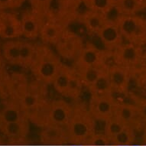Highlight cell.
Segmentation results:
<instances>
[{
    "label": "cell",
    "instance_id": "6da1fadb",
    "mask_svg": "<svg viewBox=\"0 0 146 146\" xmlns=\"http://www.w3.org/2000/svg\"><path fill=\"white\" fill-rule=\"evenodd\" d=\"M63 63L56 51L44 44H36V53L31 63L32 74L38 81L46 85L52 84Z\"/></svg>",
    "mask_w": 146,
    "mask_h": 146
},
{
    "label": "cell",
    "instance_id": "7a4b0ae2",
    "mask_svg": "<svg viewBox=\"0 0 146 146\" xmlns=\"http://www.w3.org/2000/svg\"><path fill=\"white\" fill-rule=\"evenodd\" d=\"M96 121L88 107L82 104L74 106V113L67 125L70 141L84 143L95 135Z\"/></svg>",
    "mask_w": 146,
    "mask_h": 146
},
{
    "label": "cell",
    "instance_id": "3957f363",
    "mask_svg": "<svg viewBox=\"0 0 146 146\" xmlns=\"http://www.w3.org/2000/svg\"><path fill=\"white\" fill-rule=\"evenodd\" d=\"M118 27L125 42L145 48L146 41V18L141 15H122Z\"/></svg>",
    "mask_w": 146,
    "mask_h": 146
},
{
    "label": "cell",
    "instance_id": "277c9868",
    "mask_svg": "<svg viewBox=\"0 0 146 146\" xmlns=\"http://www.w3.org/2000/svg\"><path fill=\"white\" fill-rule=\"evenodd\" d=\"M110 60L113 62L112 51L102 50L93 44H86L78 58L74 61V68L109 67L112 65Z\"/></svg>",
    "mask_w": 146,
    "mask_h": 146
},
{
    "label": "cell",
    "instance_id": "5b68a950",
    "mask_svg": "<svg viewBox=\"0 0 146 146\" xmlns=\"http://www.w3.org/2000/svg\"><path fill=\"white\" fill-rule=\"evenodd\" d=\"M144 48L134 44L124 42L113 52V64L134 70L139 68Z\"/></svg>",
    "mask_w": 146,
    "mask_h": 146
},
{
    "label": "cell",
    "instance_id": "8992f818",
    "mask_svg": "<svg viewBox=\"0 0 146 146\" xmlns=\"http://www.w3.org/2000/svg\"><path fill=\"white\" fill-rule=\"evenodd\" d=\"M85 44L79 35L66 30L55 45L56 53L60 58L75 61L80 54Z\"/></svg>",
    "mask_w": 146,
    "mask_h": 146
},
{
    "label": "cell",
    "instance_id": "52a82bcc",
    "mask_svg": "<svg viewBox=\"0 0 146 146\" xmlns=\"http://www.w3.org/2000/svg\"><path fill=\"white\" fill-rule=\"evenodd\" d=\"M116 103L113 94L91 96L88 109L96 121L106 122L114 115Z\"/></svg>",
    "mask_w": 146,
    "mask_h": 146
},
{
    "label": "cell",
    "instance_id": "ba28073f",
    "mask_svg": "<svg viewBox=\"0 0 146 146\" xmlns=\"http://www.w3.org/2000/svg\"><path fill=\"white\" fill-rule=\"evenodd\" d=\"M45 18L48 19H44L39 38L42 41V44L55 46L62 38L67 29L60 21L55 19L52 13L48 15Z\"/></svg>",
    "mask_w": 146,
    "mask_h": 146
},
{
    "label": "cell",
    "instance_id": "9c48e42d",
    "mask_svg": "<svg viewBox=\"0 0 146 146\" xmlns=\"http://www.w3.org/2000/svg\"><path fill=\"white\" fill-rule=\"evenodd\" d=\"M108 75L113 94H129L132 78V70L113 64L108 67Z\"/></svg>",
    "mask_w": 146,
    "mask_h": 146
},
{
    "label": "cell",
    "instance_id": "30bf717a",
    "mask_svg": "<svg viewBox=\"0 0 146 146\" xmlns=\"http://www.w3.org/2000/svg\"><path fill=\"white\" fill-rule=\"evenodd\" d=\"M22 36L19 17L9 11H0V38L8 40Z\"/></svg>",
    "mask_w": 146,
    "mask_h": 146
},
{
    "label": "cell",
    "instance_id": "8fae6325",
    "mask_svg": "<svg viewBox=\"0 0 146 146\" xmlns=\"http://www.w3.org/2000/svg\"><path fill=\"white\" fill-rule=\"evenodd\" d=\"M22 36L28 40H35L39 38L44 17L31 9L25 10L20 17Z\"/></svg>",
    "mask_w": 146,
    "mask_h": 146
},
{
    "label": "cell",
    "instance_id": "7c38bea8",
    "mask_svg": "<svg viewBox=\"0 0 146 146\" xmlns=\"http://www.w3.org/2000/svg\"><path fill=\"white\" fill-rule=\"evenodd\" d=\"M96 35L103 44L105 50L112 52L125 42L118 25L113 22H106Z\"/></svg>",
    "mask_w": 146,
    "mask_h": 146
},
{
    "label": "cell",
    "instance_id": "4fadbf2b",
    "mask_svg": "<svg viewBox=\"0 0 146 146\" xmlns=\"http://www.w3.org/2000/svg\"><path fill=\"white\" fill-rule=\"evenodd\" d=\"M74 113V106L63 99L50 102V125L67 127Z\"/></svg>",
    "mask_w": 146,
    "mask_h": 146
},
{
    "label": "cell",
    "instance_id": "5bb4252c",
    "mask_svg": "<svg viewBox=\"0 0 146 146\" xmlns=\"http://www.w3.org/2000/svg\"><path fill=\"white\" fill-rule=\"evenodd\" d=\"M25 117L19 102L12 99L5 100L0 107V125L15 122Z\"/></svg>",
    "mask_w": 146,
    "mask_h": 146
},
{
    "label": "cell",
    "instance_id": "9a60e30c",
    "mask_svg": "<svg viewBox=\"0 0 146 146\" xmlns=\"http://www.w3.org/2000/svg\"><path fill=\"white\" fill-rule=\"evenodd\" d=\"M50 102L44 99L36 107L25 113L29 122L42 129L50 125Z\"/></svg>",
    "mask_w": 146,
    "mask_h": 146
},
{
    "label": "cell",
    "instance_id": "2e32d148",
    "mask_svg": "<svg viewBox=\"0 0 146 146\" xmlns=\"http://www.w3.org/2000/svg\"><path fill=\"white\" fill-rule=\"evenodd\" d=\"M114 116L127 125L132 127H133V125L135 124L138 120L140 119L138 108L133 103L117 101L115 107Z\"/></svg>",
    "mask_w": 146,
    "mask_h": 146
},
{
    "label": "cell",
    "instance_id": "e0dca14e",
    "mask_svg": "<svg viewBox=\"0 0 146 146\" xmlns=\"http://www.w3.org/2000/svg\"><path fill=\"white\" fill-rule=\"evenodd\" d=\"M41 141L48 144H61L70 141L67 128L57 125H49L42 129Z\"/></svg>",
    "mask_w": 146,
    "mask_h": 146
},
{
    "label": "cell",
    "instance_id": "ac0fdd59",
    "mask_svg": "<svg viewBox=\"0 0 146 146\" xmlns=\"http://www.w3.org/2000/svg\"><path fill=\"white\" fill-rule=\"evenodd\" d=\"M29 83L26 77L20 73H13L9 75V99L19 102L29 90Z\"/></svg>",
    "mask_w": 146,
    "mask_h": 146
},
{
    "label": "cell",
    "instance_id": "d6986e66",
    "mask_svg": "<svg viewBox=\"0 0 146 146\" xmlns=\"http://www.w3.org/2000/svg\"><path fill=\"white\" fill-rule=\"evenodd\" d=\"M80 20L89 32L96 35L106 23L105 15L90 9L81 15Z\"/></svg>",
    "mask_w": 146,
    "mask_h": 146
},
{
    "label": "cell",
    "instance_id": "ffe728a7",
    "mask_svg": "<svg viewBox=\"0 0 146 146\" xmlns=\"http://www.w3.org/2000/svg\"><path fill=\"white\" fill-rule=\"evenodd\" d=\"M74 72V67H71L63 64L51 84L57 93L63 96H66L67 89Z\"/></svg>",
    "mask_w": 146,
    "mask_h": 146
},
{
    "label": "cell",
    "instance_id": "44dd1931",
    "mask_svg": "<svg viewBox=\"0 0 146 146\" xmlns=\"http://www.w3.org/2000/svg\"><path fill=\"white\" fill-rule=\"evenodd\" d=\"M21 45L22 39L8 40L3 44L1 49L3 59L10 64L19 66Z\"/></svg>",
    "mask_w": 146,
    "mask_h": 146
},
{
    "label": "cell",
    "instance_id": "7402d4cb",
    "mask_svg": "<svg viewBox=\"0 0 146 146\" xmlns=\"http://www.w3.org/2000/svg\"><path fill=\"white\" fill-rule=\"evenodd\" d=\"M115 7L122 15H138L146 11V0H116Z\"/></svg>",
    "mask_w": 146,
    "mask_h": 146
},
{
    "label": "cell",
    "instance_id": "603a6c76",
    "mask_svg": "<svg viewBox=\"0 0 146 146\" xmlns=\"http://www.w3.org/2000/svg\"><path fill=\"white\" fill-rule=\"evenodd\" d=\"M29 120L27 117L15 122L0 125V130L11 137L25 136L29 132Z\"/></svg>",
    "mask_w": 146,
    "mask_h": 146
},
{
    "label": "cell",
    "instance_id": "cb8c5ba5",
    "mask_svg": "<svg viewBox=\"0 0 146 146\" xmlns=\"http://www.w3.org/2000/svg\"><path fill=\"white\" fill-rule=\"evenodd\" d=\"M109 67H84L75 70H77V74L80 77L84 86L88 89L100 77L104 72L107 70Z\"/></svg>",
    "mask_w": 146,
    "mask_h": 146
},
{
    "label": "cell",
    "instance_id": "d4e9b609",
    "mask_svg": "<svg viewBox=\"0 0 146 146\" xmlns=\"http://www.w3.org/2000/svg\"><path fill=\"white\" fill-rule=\"evenodd\" d=\"M88 90L90 92L91 96L114 94L108 75V70L101 75L100 77Z\"/></svg>",
    "mask_w": 146,
    "mask_h": 146
},
{
    "label": "cell",
    "instance_id": "484cf974",
    "mask_svg": "<svg viewBox=\"0 0 146 146\" xmlns=\"http://www.w3.org/2000/svg\"><path fill=\"white\" fill-rule=\"evenodd\" d=\"M36 53V44L28 40H22L20 51V67L30 68Z\"/></svg>",
    "mask_w": 146,
    "mask_h": 146
},
{
    "label": "cell",
    "instance_id": "4316f807",
    "mask_svg": "<svg viewBox=\"0 0 146 146\" xmlns=\"http://www.w3.org/2000/svg\"><path fill=\"white\" fill-rule=\"evenodd\" d=\"M116 0H84L87 9L100 12L106 15L115 5Z\"/></svg>",
    "mask_w": 146,
    "mask_h": 146
},
{
    "label": "cell",
    "instance_id": "83f0119b",
    "mask_svg": "<svg viewBox=\"0 0 146 146\" xmlns=\"http://www.w3.org/2000/svg\"><path fill=\"white\" fill-rule=\"evenodd\" d=\"M84 86V84H83L80 77L77 74V70H75L74 74L71 78L65 97L71 99L73 100H76L77 99H79L82 94Z\"/></svg>",
    "mask_w": 146,
    "mask_h": 146
},
{
    "label": "cell",
    "instance_id": "f1b7e54d",
    "mask_svg": "<svg viewBox=\"0 0 146 146\" xmlns=\"http://www.w3.org/2000/svg\"><path fill=\"white\" fill-rule=\"evenodd\" d=\"M127 125L113 115L105 122V135L108 140H112L114 137L124 129Z\"/></svg>",
    "mask_w": 146,
    "mask_h": 146
},
{
    "label": "cell",
    "instance_id": "f546056e",
    "mask_svg": "<svg viewBox=\"0 0 146 146\" xmlns=\"http://www.w3.org/2000/svg\"><path fill=\"white\" fill-rule=\"evenodd\" d=\"M54 0H30L31 9L45 18L51 13V5Z\"/></svg>",
    "mask_w": 146,
    "mask_h": 146
},
{
    "label": "cell",
    "instance_id": "4dcf8cb0",
    "mask_svg": "<svg viewBox=\"0 0 146 146\" xmlns=\"http://www.w3.org/2000/svg\"><path fill=\"white\" fill-rule=\"evenodd\" d=\"M133 127L126 126L124 129L121 131L118 135H116L112 141L117 145H128L129 144L132 142L134 139V132L132 129Z\"/></svg>",
    "mask_w": 146,
    "mask_h": 146
},
{
    "label": "cell",
    "instance_id": "1f68e13d",
    "mask_svg": "<svg viewBox=\"0 0 146 146\" xmlns=\"http://www.w3.org/2000/svg\"><path fill=\"white\" fill-rule=\"evenodd\" d=\"M60 11L62 10L64 12H74L77 9V8L84 3V0H58Z\"/></svg>",
    "mask_w": 146,
    "mask_h": 146
},
{
    "label": "cell",
    "instance_id": "d6a6232c",
    "mask_svg": "<svg viewBox=\"0 0 146 146\" xmlns=\"http://www.w3.org/2000/svg\"><path fill=\"white\" fill-rule=\"evenodd\" d=\"M132 99L133 100L132 103L138 108L140 119L146 123V97L132 95Z\"/></svg>",
    "mask_w": 146,
    "mask_h": 146
},
{
    "label": "cell",
    "instance_id": "836d02e7",
    "mask_svg": "<svg viewBox=\"0 0 146 146\" xmlns=\"http://www.w3.org/2000/svg\"><path fill=\"white\" fill-rule=\"evenodd\" d=\"M25 0H0V11H9L21 7Z\"/></svg>",
    "mask_w": 146,
    "mask_h": 146
},
{
    "label": "cell",
    "instance_id": "e575fe53",
    "mask_svg": "<svg viewBox=\"0 0 146 146\" xmlns=\"http://www.w3.org/2000/svg\"><path fill=\"white\" fill-rule=\"evenodd\" d=\"M139 69L141 70L145 73H146V50H144L143 54H142V57H141Z\"/></svg>",
    "mask_w": 146,
    "mask_h": 146
},
{
    "label": "cell",
    "instance_id": "d590c367",
    "mask_svg": "<svg viewBox=\"0 0 146 146\" xmlns=\"http://www.w3.org/2000/svg\"><path fill=\"white\" fill-rule=\"evenodd\" d=\"M5 70V60L3 59L2 54H0V73Z\"/></svg>",
    "mask_w": 146,
    "mask_h": 146
},
{
    "label": "cell",
    "instance_id": "8d00e7d4",
    "mask_svg": "<svg viewBox=\"0 0 146 146\" xmlns=\"http://www.w3.org/2000/svg\"><path fill=\"white\" fill-rule=\"evenodd\" d=\"M116 146H129V145H116Z\"/></svg>",
    "mask_w": 146,
    "mask_h": 146
},
{
    "label": "cell",
    "instance_id": "74e56055",
    "mask_svg": "<svg viewBox=\"0 0 146 146\" xmlns=\"http://www.w3.org/2000/svg\"><path fill=\"white\" fill-rule=\"evenodd\" d=\"M0 54H1V48H0Z\"/></svg>",
    "mask_w": 146,
    "mask_h": 146
},
{
    "label": "cell",
    "instance_id": "f35d334b",
    "mask_svg": "<svg viewBox=\"0 0 146 146\" xmlns=\"http://www.w3.org/2000/svg\"><path fill=\"white\" fill-rule=\"evenodd\" d=\"M145 47H146V41H145Z\"/></svg>",
    "mask_w": 146,
    "mask_h": 146
},
{
    "label": "cell",
    "instance_id": "ab89813d",
    "mask_svg": "<svg viewBox=\"0 0 146 146\" xmlns=\"http://www.w3.org/2000/svg\"><path fill=\"white\" fill-rule=\"evenodd\" d=\"M145 12H146V11H145ZM145 18H146V15H145Z\"/></svg>",
    "mask_w": 146,
    "mask_h": 146
},
{
    "label": "cell",
    "instance_id": "60d3db41",
    "mask_svg": "<svg viewBox=\"0 0 146 146\" xmlns=\"http://www.w3.org/2000/svg\"><path fill=\"white\" fill-rule=\"evenodd\" d=\"M77 146H79V145H77Z\"/></svg>",
    "mask_w": 146,
    "mask_h": 146
},
{
    "label": "cell",
    "instance_id": "b9f144b4",
    "mask_svg": "<svg viewBox=\"0 0 146 146\" xmlns=\"http://www.w3.org/2000/svg\"><path fill=\"white\" fill-rule=\"evenodd\" d=\"M145 146H146V145H145Z\"/></svg>",
    "mask_w": 146,
    "mask_h": 146
}]
</instances>
